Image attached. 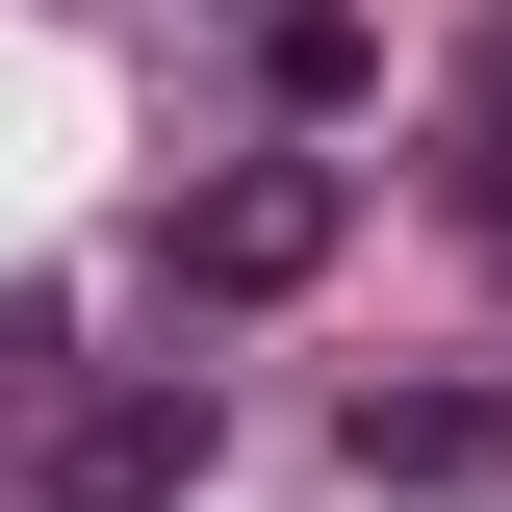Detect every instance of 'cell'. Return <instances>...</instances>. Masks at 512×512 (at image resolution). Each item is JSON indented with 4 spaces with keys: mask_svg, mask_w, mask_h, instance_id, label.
Segmentation results:
<instances>
[{
    "mask_svg": "<svg viewBox=\"0 0 512 512\" xmlns=\"http://www.w3.org/2000/svg\"><path fill=\"white\" fill-rule=\"evenodd\" d=\"M333 231H359V180H333V154H231V180L154 205L180 308H282V282H333Z\"/></svg>",
    "mask_w": 512,
    "mask_h": 512,
    "instance_id": "obj_1",
    "label": "cell"
},
{
    "mask_svg": "<svg viewBox=\"0 0 512 512\" xmlns=\"http://www.w3.org/2000/svg\"><path fill=\"white\" fill-rule=\"evenodd\" d=\"M205 461H231V410H205L180 359H154V384H77V410H52V512H180Z\"/></svg>",
    "mask_w": 512,
    "mask_h": 512,
    "instance_id": "obj_2",
    "label": "cell"
},
{
    "mask_svg": "<svg viewBox=\"0 0 512 512\" xmlns=\"http://www.w3.org/2000/svg\"><path fill=\"white\" fill-rule=\"evenodd\" d=\"M359 487H512V384H359Z\"/></svg>",
    "mask_w": 512,
    "mask_h": 512,
    "instance_id": "obj_3",
    "label": "cell"
},
{
    "mask_svg": "<svg viewBox=\"0 0 512 512\" xmlns=\"http://www.w3.org/2000/svg\"><path fill=\"white\" fill-rule=\"evenodd\" d=\"M52 410V282H0V436Z\"/></svg>",
    "mask_w": 512,
    "mask_h": 512,
    "instance_id": "obj_4",
    "label": "cell"
}]
</instances>
